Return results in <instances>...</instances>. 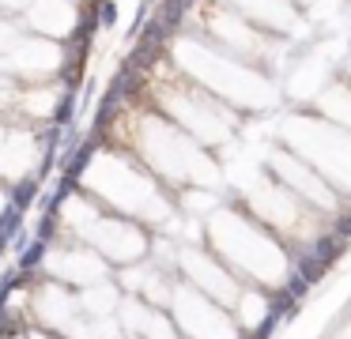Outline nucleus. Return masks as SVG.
<instances>
[{"mask_svg": "<svg viewBox=\"0 0 351 339\" xmlns=\"http://www.w3.org/2000/svg\"><path fill=\"white\" fill-rule=\"evenodd\" d=\"M174 196H178V200H189L193 192H182V188H178ZM212 203H215L212 196H208V192H200V211H208V208H212ZM182 208H185V211H197V203H182Z\"/></svg>", "mask_w": 351, "mask_h": 339, "instance_id": "2", "label": "nucleus"}, {"mask_svg": "<svg viewBox=\"0 0 351 339\" xmlns=\"http://www.w3.org/2000/svg\"><path fill=\"white\" fill-rule=\"evenodd\" d=\"M95 12H99V27H102V30H114L117 19H121V8H117V0H95Z\"/></svg>", "mask_w": 351, "mask_h": 339, "instance_id": "1", "label": "nucleus"}]
</instances>
